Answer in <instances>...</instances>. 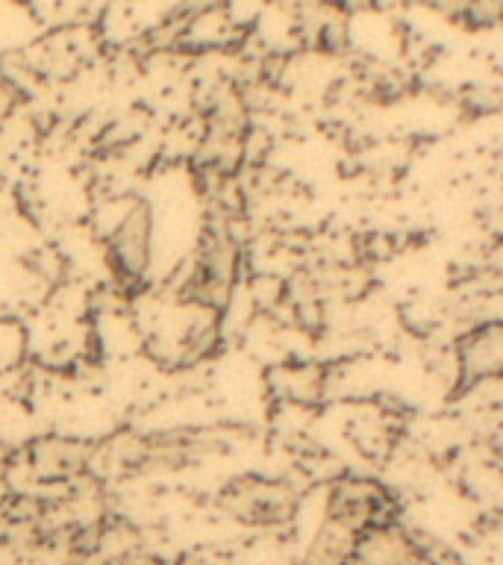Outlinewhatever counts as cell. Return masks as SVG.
I'll return each mask as SVG.
<instances>
[{
    "label": "cell",
    "instance_id": "obj_1",
    "mask_svg": "<svg viewBox=\"0 0 503 565\" xmlns=\"http://www.w3.org/2000/svg\"><path fill=\"white\" fill-rule=\"evenodd\" d=\"M106 256L127 282H139L150 271L153 250V218L145 201H124L118 218L104 230Z\"/></svg>",
    "mask_w": 503,
    "mask_h": 565
},
{
    "label": "cell",
    "instance_id": "obj_2",
    "mask_svg": "<svg viewBox=\"0 0 503 565\" xmlns=\"http://www.w3.org/2000/svg\"><path fill=\"white\" fill-rule=\"evenodd\" d=\"M92 462H95V448L74 439H39L30 445V454H26L30 475L39 480H51V483H65V480L86 475Z\"/></svg>",
    "mask_w": 503,
    "mask_h": 565
},
{
    "label": "cell",
    "instance_id": "obj_3",
    "mask_svg": "<svg viewBox=\"0 0 503 565\" xmlns=\"http://www.w3.org/2000/svg\"><path fill=\"white\" fill-rule=\"evenodd\" d=\"M501 327L494 324V321L492 324H480L459 348V374L465 380H474V383L485 377H497L501 374Z\"/></svg>",
    "mask_w": 503,
    "mask_h": 565
},
{
    "label": "cell",
    "instance_id": "obj_4",
    "mask_svg": "<svg viewBox=\"0 0 503 565\" xmlns=\"http://www.w3.org/2000/svg\"><path fill=\"white\" fill-rule=\"evenodd\" d=\"M24 333L21 327L9 324V321H0V369H12L21 353H24Z\"/></svg>",
    "mask_w": 503,
    "mask_h": 565
}]
</instances>
